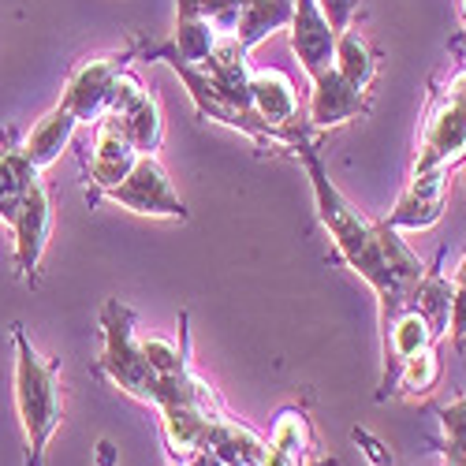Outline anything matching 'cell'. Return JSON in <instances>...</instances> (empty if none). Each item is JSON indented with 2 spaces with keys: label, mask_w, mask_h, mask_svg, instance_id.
<instances>
[{
  "label": "cell",
  "mask_w": 466,
  "mask_h": 466,
  "mask_svg": "<svg viewBox=\"0 0 466 466\" xmlns=\"http://www.w3.org/2000/svg\"><path fill=\"white\" fill-rule=\"evenodd\" d=\"M295 157L302 161L309 187H314L318 220L329 231L336 258L373 288L377 306H380V329H384L407 306L414 284L421 280V273H425L421 258L400 239V231L392 224L370 220L366 213H359L343 198V190L329 179V168L318 153V138L309 131L299 135Z\"/></svg>",
  "instance_id": "cell-1"
},
{
  "label": "cell",
  "mask_w": 466,
  "mask_h": 466,
  "mask_svg": "<svg viewBox=\"0 0 466 466\" xmlns=\"http://www.w3.org/2000/svg\"><path fill=\"white\" fill-rule=\"evenodd\" d=\"M15 343V370H12V392L15 414L26 441V466H46V451L53 433L64 418V392H60V362H49L34 351L23 325L12 329Z\"/></svg>",
  "instance_id": "cell-2"
},
{
  "label": "cell",
  "mask_w": 466,
  "mask_h": 466,
  "mask_svg": "<svg viewBox=\"0 0 466 466\" xmlns=\"http://www.w3.org/2000/svg\"><path fill=\"white\" fill-rule=\"evenodd\" d=\"M101 336H105V351L97 359V373L108 377L120 392L153 407L157 403V392H161V377L146 366V359L138 351L135 309L124 306L120 299H108L101 306Z\"/></svg>",
  "instance_id": "cell-3"
},
{
  "label": "cell",
  "mask_w": 466,
  "mask_h": 466,
  "mask_svg": "<svg viewBox=\"0 0 466 466\" xmlns=\"http://www.w3.org/2000/svg\"><path fill=\"white\" fill-rule=\"evenodd\" d=\"M462 161H466V67H459L448 79L430 120H425L410 176L433 168H459Z\"/></svg>",
  "instance_id": "cell-4"
},
{
  "label": "cell",
  "mask_w": 466,
  "mask_h": 466,
  "mask_svg": "<svg viewBox=\"0 0 466 466\" xmlns=\"http://www.w3.org/2000/svg\"><path fill=\"white\" fill-rule=\"evenodd\" d=\"M138 56V42H131L127 49L120 53H108V56H86L71 67L67 83H64V94H60V108H67L79 124H97L101 116L108 112L112 105V94H116V79L127 71V60Z\"/></svg>",
  "instance_id": "cell-5"
},
{
  "label": "cell",
  "mask_w": 466,
  "mask_h": 466,
  "mask_svg": "<svg viewBox=\"0 0 466 466\" xmlns=\"http://www.w3.org/2000/svg\"><path fill=\"white\" fill-rule=\"evenodd\" d=\"M101 198L120 206V209H131L138 217H161V220H187L190 217L183 198L172 187V179H168V172L161 168V161L153 157V153H142L135 161V168L112 190H105Z\"/></svg>",
  "instance_id": "cell-6"
},
{
  "label": "cell",
  "mask_w": 466,
  "mask_h": 466,
  "mask_svg": "<svg viewBox=\"0 0 466 466\" xmlns=\"http://www.w3.org/2000/svg\"><path fill=\"white\" fill-rule=\"evenodd\" d=\"M12 228V265L23 284H37V268H42L49 236H53V198H49V187L37 179L26 198L19 202V209L8 220Z\"/></svg>",
  "instance_id": "cell-7"
},
{
  "label": "cell",
  "mask_w": 466,
  "mask_h": 466,
  "mask_svg": "<svg viewBox=\"0 0 466 466\" xmlns=\"http://www.w3.org/2000/svg\"><path fill=\"white\" fill-rule=\"evenodd\" d=\"M142 157L135 138H131V127L120 112H105L101 120L94 124V142H90V168H86V179H90V198L97 202L105 190H112L120 183L135 161Z\"/></svg>",
  "instance_id": "cell-8"
},
{
  "label": "cell",
  "mask_w": 466,
  "mask_h": 466,
  "mask_svg": "<svg viewBox=\"0 0 466 466\" xmlns=\"http://www.w3.org/2000/svg\"><path fill=\"white\" fill-rule=\"evenodd\" d=\"M451 190V168H433V172H414L407 179V190L400 194L396 209L388 213L384 224H392L396 231H425L444 217Z\"/></svg>",
  "instance_id": "cell-9"
},
{
  "label": "cell",
  "mask_w": 466,
  "mask_h": 466,
  "mask_svg": "<svg viewBox=\"0 0 466 466\" xmlns=\"http://www.w3.org/2000/svg\"><path fill=\"white\" fill-rule=\"evenodd\" d=\"M362 112H370V97L362 90H355L343 79L336 67L321 71L309 79V105H306V127L314 131H332L359 120Z\"/></svg>",
  "instance_id": "cell-10"
},
{
  "label": "cell",
  "mask_w": 466,
  "mask_h": 466,
  "mask_svg": "<svg viewBox=\"0 0 466 466\" xmlns=\"http://www.w3.org/2000/svg\"><path fill=\"white\" fill-rule=\"evenodd\" d=\"M288 42L291 53L299 60V67L314 79V75L332 67L336 56V30L329 26V19L321 15L318 0H295V15L288 23Z\"/></svg>",
  "instance_id": "cell-11"
},
{
  "label": "cell",
  "mask_w": 466,
  "mask_h": 466,
  "mask_svg": "<svg viewBox=\"0 0 466 466\" xmlns=\"http://www.w3.org/2000/svg\"><path fill=\"white\" fill-rule=\"evenodd\" d=\"M108 112H120L127 127H131V138L138 146V153H157L161 138H165V116H161V105L153 97L135 75H120L116 79V94H112V105Z\"/></svg>",
  "instance_id": "cell-12"
},
{
  "label": "cell",
  "mask_w": 466,
  "mask_h": 466,
  "mask_svg": "<svg viewBox=\"0 0 466 466\" xmlns=\"http://www.w3.org/2000/svg\"><path fill=\"white\" fill-rule=\"evenodd\" d=\"M309 459H314V425H309L306 410L284 407L254 466H306Z\"/></svg>",
  "instance_id": "cell-13"
},
{
  "label": "cell",
  "mask_w": 466,
  "mask_h": 466,
  "mask_svg": "<svg viewBox=\"0 0 466 466\" xmlns=\"http://www.w3.org/2000/svg\"><path fill=\"white\" fill-rule=\"evenodd\" d=\"M228 410H213V407H194V403H168L161 407V433H165V444L172 451V459H187L190 451H198L209 444V433L213 425L224 418Z\"/></svg>",
  "instance_id": "cell-14"
},
{
  "label": "cell",
  "mask_w": 466,
  "mask_h": 466,
  "mask_svg": "<svg viewBox=\"0 0 466 466\" xmlns=\"http://www.w3.org/2000/svg\"><path fill=\"white\" fill-rule=\"evenodd\" d=\"M250 105L265 124L295 127L299 120V90L291 75L280 67H254L250 71Z\"/></svg>",
  "instance_id": "cell-15"
},
{
  "label": "cell",
  "mask_w": 466,
  "mask_h": 466,
  "mask_svg": "<svg viewBox=\"0 0 466 466\" xmlns=\"http://www.w3.org/2000/svg\"><path fill=\"white\" fill-rule=\"evenodd\" d=\"M75 127H79V120L67 112V108H60V105H53L42 120H37L23 138H19V149L26 153V161L42 172V168H49L60 153L67 149V142H71V135H75Z\"/></svg>",
  "instance_id": "cell-16"
},
{
  "label": "cell",
  "mask_w": 466,
  "mask_h": 466,
  "mask_svg": "<svg viewBox=\"0 0 466 466\" xmlns=\"http://www.w3.org/2000/svg\"><path fill=\"white\" fill-rule=\"evenodd\" d=\"M42 179V172H37L26 153L19 149L15 135L5 131L0 135V224H8L12 213L19 209V202L26 198V190Z\"/></svg>",
  "instance_id": "cell-17"
},
{
  "label": "cell",
  "mask_w": 466,
  "mask_h": 466,
  "mask_svg": "<svg viewBox=\"0 0 466 466\" xmlns=\"http://www.w3.org/2000/svg\"><path fill=\"white\" fill-rule=\"evenodd\" d=\"M291 15H295V0H243L239 23L231 37H236L243 49H254L268 34L284 30L291 23Z\"/></svg>",
  "instance_id": "cell-18"
},
{
  "label": "cell",
  "mask_w": 466,
  "mask_h": 466,
  "mask_svg": "<svg viewBox=\"0 0 466 466\" xmlns=\"http://www.w3.org/2000/svg\"><path fill=\"white\" fill-rule=\"evenodd\" d=\"M332 67H336L355 90L370 94V86H373V79H377V53H373V46L366 42V37H362L355 26H347V30L336 34Z\"/></svg>",
  "instance_id": "cell-19"
},
{
  "label": "cell",
  "mask_w": 466,
  "mask_h": 466,
  "mask_svg": "<svg viewBox=\"0 0 466 466\" xmlns=\"http://www.w3.org/2000/svg\"><path fill=\"white\" fill-rule=\"evenodd\" d=\"M407 306L421 309L425 321L433 325L437 339L448 336V325H451V280L441 277V273H433V268H425L421 280L410 291V299H407Z\"/></svg>",
  "instance_id": "cell-20"
},
{
  "label": "cell",
  "mask_w": 466,
  "mask_h": 466,
  "mask_svg": "<svg viewBox=\"0 0 466 466\" xmlns=\"http://www.w3.org/2000/svg\"><path fill=\"white\" fill-rule=\"evenodd\" d=\"M138 351L146 359V366L157 373V377H168V373H179L183 366H190V339H187V314L179 318V343L176 339H165V336H149V339H138Z\"/></svg>",
  "instance_id": "cell-21"
},
{
  "label": "cell",
  "mask_w": 466,
  "mask_h": 466,
  "mask_svg": "<svg viewBox=\"0 0 466 466\" xmlns=\"http://www.w3.org/2000/svg\"><path fill=\"white\" fill-rule=\"evenodd\" d=\"M441 380V359H437V347H425L414 359H407L392 380V396H430Z\"/></svg>",
  "instance_id": "cell-22"
},
{
  "label": "cell",
  "mask_w": 466,
  "mask_h": 466,
  "mask_svg": "<svg viewBox=\"0 0 466 466\" xmlns=\"http://www.w3.org/2000/svg\"><path fill=\"white\" fill-rule=\"evenodd\" d=\"M239 8H243V0H176V15L206 19L213 23L217 34H236Z\"/></svg>",
  "instance_id": "cell-23"
},
{
  "label": "cell",
  "mask_w": 466,
  "mask_h": 466,
  "mask_svg": "<svg viewBox=\"0 0 466 466\" xmlns=\"http://www.w3.org/2000/svg\"><path fill=\"white\" fill-rule=\"evenodd\" d=\"M448 332H451L455 347L466 343V258L459 261L455 277H451V325H448Z\"/></svg>",
  "instance_id": "cell-24"
},
{
  "label": "cell",
  "mask_w": 466,
  "mask_h": 466,
  "mask_svg": "<svg viewBox=\"0 0 466 466\" xmlns=\"http://www.w3.org/2000/svg\"><path fill=\"white\" fill-rule=\"evenodd\" d=\"M437 421H441V430H444V441L466 448V396L444 403V407L437 410Z\"/></svg>",
  "instance_id": "cell-25"
},
{
  "label": "cell",
  "mask_w": 466,
  "mask_h": 466,
  "mask_svg": "<svg viewBox=\"0 0 466 466\" xmlns=\"http://www.w3.org/2000/svg\"><path fill=\"white\" fill-rule=\"evenodd\" d=\"M318 8H321V15L329 19V26L339 34V30H347V26L355 23L359 0H318Z\"/></svg>",
  "instance_id": "cell-26"
},
{
  "label": "cell",
  "mask_w": 466,
  "mask_h": 466,
  "mask_svg": "<svg viewBox=\"0 0 466 466\" xmlns=\"http://www.w3.org/2000/svg\"><path fill=\"white\" fill-rule=\"evenodd\" d=\"M437 451H441V459H444V466H466V448H462V444H451V441H441V444H437Z\"/></svg>",
  "instance_id": "cell-27"
},
{
  "label": "cell",
  "mask_w": 466,
  "mask_h": 466,
  "mask_svg": "<svg viewBox=\"0 0 466 466\" xmlns=\"http://www.w3.org/2000/svg\"><path fill=\"white\" fill-rule=\"evenodd\" d=\"M97 462H101V466H112V444H108V441L97 444Z\"/></svg>",
  "instance_id": "cell-28"
},
{
  "label": "cell",
  "mask_w": 466,
  "mask_h": 466,
  "mask_svg": "<svg viewBox=\"0 0 466 466\" xmlns=\"http://www.w3.org/2000/svg\"><path fill=\"white\" fill-rule=\"evenodd\" d=\"M306 466H339V462H336V459H309Z\"/></svg>",
  "instance_id": "cell-29"
},
{
  "label": "cell",
  "mask_w": 466,
  "mask_h": 466,
  "mask_svg": "<svg viewBox=\"0 0 466 466\" xmlns=\"http://www.w3.org/2000/svg\"><path fill=\"white\" fill-rule=\"evenodd\" d=\"M459 15H462V26H466V0H459Z\"/></svg>",
  "instance_id": "cell-30"
},
{
  "label": "cell",
  "mask_w": 466,
  "mask_h": 466,
  "mask_svg": "<svg viewBox=\"0 0 466 466\" xmlns=\"http://www.w3.org/2000/svg\"><path fill=\"white\" fill-rule=\"evenodd\" d=\"M176 466H187V462H176Z\"/></svg>",
  "instance_id": "cell-31"
},
{
  "label": "cell",
  "mask_w": 466,
  "mask_h": 466,
  "mask_svg": "<svg viewBox=\"0 0 466 466\" xmlns=\"http://www.w3.org/2000/svg\"><path fill=\"white\" fill-rule=\"evenodd\" d=\"M462 165H466V161H462Z\"/></svg>",
  "instance_id": "cell-32"
}]
</instances>
